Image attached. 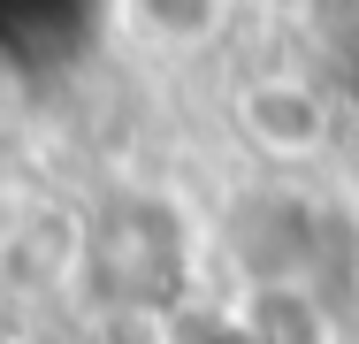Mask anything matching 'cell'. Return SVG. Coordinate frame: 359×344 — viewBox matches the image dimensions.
<instances>
[{"instance_id":"1","label":"cell","mask_w":359,"mask_h":344,"mask_svg":"<svg viewBox=\"0 0 359 344\" xmlns=\"http://www.w3.org/2000/svg\"><path fill=\"white\" fill-rule=\"evenodd\" d=\"M69 268L92 283V298L123 306V314H168L184 306V283H191V230L176 199L145 192V184H123L76 222V253Z\"/></svg>"},{"instance_id":"2","label":"cell","mask_w":359,"mask_h":344,"mask_svg":"<svg viewBox=\"0 0 359 344\" xmlns=\"http://www.w3.org/2000/svg\"><path fill=\"white\" fill-rule=\"evenodd\" d=\"M229 115H237V138L260 153V161H313L321 145H329V92L313 84V77H298V69H260V77H245L237 84V100H229Z\"/></svg>"},{"instance_id":"3","label":"cell","mask_w":359,"mask_h":344,"mask_svg":"<svg viewBox=\"0 0 359 344\" xmlns=\"http://www.w3.org/2000/svg\"><path fill=\"white\" fill-rule=\"evenodd\" d=\"M237 314L252 344H337V298L321 283H237Z\"/></svg>"},{"instance_id":"4","label":"cell","mask_w":359,"mask_h":344,"mask_svg":"<svg viewBox=\"0 0 359 344\" xmlns=\"http://www.w3.org/2000/svg\"><path fill=\"white\" fill-rule=\"evenodd\" d=\"M115 15L161 54H199L229 23V0H115Z\"/></svg>"},{"instance_id":"5","label":"cell","mask_w":359,"mask_h":344,"mask_svg":"<svg viewBox=\"0 0 359 344\" xmlns=\"http://www.w3.org/2000/svg\"><path fill=\"white\" fill-rule=\"evenodd\" d=\"M161 344H252V329H245V314H237V298L229 306H168L161 314Z\"/></svg>"},{"instance_id":"6","label":"cell","mask_w":359,"mask_h":344,"mask_svg":"<svg viewBox=\"0 0 359 344\" xmlns=\"http://www.w3.org/2000/svg\"><path fill=\"white\" fill-rule=\"evenodd\" d=\"M0 344H39V337H0Z\"/></svg>"}]
</instances>
